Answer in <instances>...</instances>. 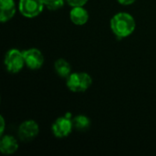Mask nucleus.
<instances>
[{
  "label": "nucleus",
  "mask_w": 156,
  "mask_h": 156,
  "mask_svg": "<svg viewBox=\"0 0 156 156\" xmlns=\"http://www.w3.org/2000/svg\"><path fill=\"white\" fill-rule=\"evenodd\" d=\"M110 27L114 36L118 39H122L130 37L134 32L136 22L131 14L120 12L112 17Z\"/></svg>",
  "instance_id": "obj_1"
},
{
  "label": "nucleus",
  "mask_w": 156,
  "mask_h": 156,
  "mask_svg": "<svg viewBox=\"0 0 156 156\" xmlns=\"http://www.w3.org/2000/svg\"><path fill=\"white\" fill-rule=\"evenodd\" d=\"M92 84V79L90 74L86 72H71L66 79V85L68 89L76 93L85 92Z\"/></svg>",
  "instance_id": "obj_2"
},
{
  "label": "nucleus",
  "mask_w": 156,
  "mask_h": 156,
  "mask_svg": "<svg viewBox=\"0 0 156 156\" xmlns=\"http://www.w3.org/2000/svg\"><path fill=\"white\" fill-rule=\"evenodd\" d=\"M4 64L5 69L9 73L16 74L20 72L23 69L24 66H26L23 51H20L16 48L9 49L5 55Z\"/></svg>",
  "instance_id": "obj_3"
},
{
  "label": "nucleus",
  "mask_w": 156,
  "mask_h": 156,
  "mask_svg": "<svg viewBox=\"0 0 156 156\" xmlns=\"http://www.w3.org/2000/svg\"><path fill=\"white\" fill-rule=\"evenodd\" d=\"M73 122L71 113L68 112L65 116L58 118L52 124L51 130L56 138L62 139L68 137L73 130Z\"/></svg>",
  "instance_id": "obj_4"
},
{
  "label": "nucleus",
  "mask_w": 156,
  "mask_h": 156,
  "mask_svg": "<svg viewBox=\"0 0 156 156\" xmlns=\"http://www.w3.org/2000/svg\"><path fill=\"white\" fill-rule=\"evenodd\" d=\"M43 0H19L18 10L27 18H34L39 16L44 9Z\"/></svg>",
  "instance_id": "obj_5"
},
{
  "label": "nucleus",
  "mask_w": 156,
  "mask_h": 156,
  "mask_svg": "<svg viewBox=\"0 0 156 156\" xmlns=\"http://www.w3.org/2000/svg\"><path fill=\"white\" fill-rule=\"evenodd\" d=\"M39 133V126L34 120H27L23 122L17 130V134L20 141L29 143L33 141Z\"/></svg>",
  "instance_id": "obj_6"
},
{
  "label": "nucleus",
  "mask_w": 156,
  "mask_h": 156,
  "mask_svg": "<svg viewBox=\"0 0 156 156\" xmlns=\"http://www.w3.org/2000/svg\"><path fill=\"white\" fill-rule=\"evenodd\" d=\"M23 56L25 58L26 66L32 70L39 69L44 65V56L42 52L37 48H28L23 50Z\"/></svg>",
  "instance_id": "obj_7"
},
{
  "label": "nucleus",
  "mask_w": 156,
  "mask_h": 156,
  "mask_svg": "<svg viewBox=\"0 0 156 156\" xmlns=\"http://www.w3.org/2000/svg\"><path fill=\"white\" fill-rule=\"evenodd\" d=\"M16 6L14 0H0V21L7 22L14 17Z\"/></svg>",
  "instance_id": "obj_8"
},
{
  "label": "nucleus",
  "mask_w": 156,
  "mask_h": 156,
  "mask_svg": "<svg viewBox=\"0 0 156 156\" xmlns=\"http://www.w3.org/2000/svg\"><path fill=\"white\" fill-rule=\"evenodd\" d=\"M90 18V15L87 9L83 6H75L72 7L69 12V19L76 26L85 25Z\"/></svg>",
  "instance_id": "obj_9"
},
{
  "label": "nucleus",
  "mask_w": 156,
  "mask_h": 156,
  "mask_svg": "<svg viewBox=\"0 0 156 156\" xmlns=\"http://www.w3.org/2000/svg\"><path fill=\"white\" fill-rule=\"evenodd\" d=\"M18 143L15 137L11 135H5L0 142V152L5 155H11L18 150Z\"/></svg>",
  "instance_id": "obj_10"
},
{
  "label": "nucleus",
  "mask_w": 156,
  "mask_h": 156,
  "mask_svg": "<svg viewBox=\"0 0 156 156\" xmlns=\"http://www.w3.org/2000/svg\"><path fill=\"white\" fill-rule=\"evenodd\" d=\"M54 69L58 76L67 79L71 74V66L64 58H58L54 63Z\"/></svg>",
  "instance_id": "obj_11"
},
{
  "label": "nucleus",
  "mask_w": 156,
  "mask_h": 156,
  "mask_svg": "<svg viewBox=\"0 0 156 156\" xmlns=\"http://www.w3.org/2000/svg\"><path fill=\"white\" fill-rule=\"evenodd\" d=\"M74 129L80 132H85L90 127V120L85 115H77L72 118Z\"/></svg>",
  "instance_id": "obj_12"
},
{
  "label": "nucleus",
  "mask_w": 156,
  "mask_h": 156,
  "mask_svg": "<svg viewBox=\"0 0 156 156\" xmlns=\"http://www.w3.org/2000/svg\"><path fill=\"white\" fill-rule=\"evenodd\" d=\"M45 6L51 11H56L60 9L65 3V0H43Z\"/></svg>",
  "instance_id": "obj_13"
},
{
  "label": "nucleus",
  "mask_w": 156,
  "mask_h": 156,
  "mask_svg": "<svg viewBox=\"0 0 156 156\" xmlns=\"http://www.w3.org/2000/svg\"><path fill=\"white\" fill-rule=\"evenodd\" d=\"M68 5H70L71 7L75 6H84L89 0H66Z\"/></svg>",
  "instance_id": "obj_14"
},
{
  "label": "nucleus",
  "mask_w": 156,
  "mask_h": 156,
  "mask_svg": "<svg viewBox=\"0 0 156 156\" xmlns=\"http://www.w3.org/2000/svg\"><path fill=\"white\" fill-rule=\"evenodd\" d=\"M0 135L3 136V133H4V131H5V119L3 116L0 117Z\"/></svg>",
  "instance_id": "obj_15"
},
{
  "label": "nucleus",
  "mask_w": 156,
  "mask_h": 156,
  "mask_svg": "<svg viewBox=\"0 0 156 156\" xmlns=\"http://www.w3.org/2000/svg\"><path fill=\"white\" fill-rule=\"evenodd\" d=\"M118 3L122 5H133L136 0H117Z\"/></svg>",
  "instance_id": "obj_16"
}]
</instances>
